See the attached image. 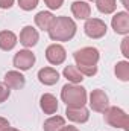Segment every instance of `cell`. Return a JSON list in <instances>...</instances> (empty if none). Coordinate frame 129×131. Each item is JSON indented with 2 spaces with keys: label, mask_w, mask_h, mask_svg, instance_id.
Here are the masks:
<instances>
[{
  "label": "cell",
  "mask_w": 129,
  "mask_h": 131,
  "mask_svg": "<svg viewBox=\"0 0 129 131\" xmlns=\"http://www.w3.org/2000/svg\"><path fill=\"white\" fill-rule=\"evenodd\" d=\"M73 60L76 67L84 76H94L97 73V63L100 60V52L97 47L87 46L82 49H78L73 53Z\"/></svg>",
  "instance_id": "6da1fadb"
},
{
  "label": "cell",
  "mask_w": 129,
  "mask_h": 131,
  "mask_svg": "<svg viewBox=\"0 0 129 131\" xmlns=\"http://www.w3.org/2000/svg\"><path fill=\"white\" fill-rule=\"evenodd\" d=\"M78 31V26L74 23V20L71 17H67V15H59V17H55L50 29L47 31L49 37L52 41H70Z\"/></svg>",
  "instance_id": "7a4b0ae2"
},
{
  "label": "cell",
  "mask_w": 129,
  "mask_h": 131,
  "mask_svg": "<svg viewBox=\"0 0 129 131\" xmlns=\"http://www.w3.org/2000/svg\"><path fill=\"white\" fill-rule=\"evenodd\" d=\"M61 99L67 107H84L88 101V95L81 84L67 82L61 89Z\"/></svg>",
  "instance_id": "3957f363"
},
{
  "label": "cell",
  "mask_w": 129,
  "mask_h": 131,
  "mask_svg": "<svg viewBox=\"0 0 129 131\" xmlns=\"http://www.w3.org/2000/svg\"><path fill=\"white\" fill-rule=\"evenodd\" d=\"M103 119L112 128H122L125 131H129V117L126 111L120 107H111L109 105L103 111Z\"/></svg>",
  "instance_id": "277c9868"
},
{
  "label": "cell",
  "mask_w": 129,
  "mask_h": 131,
  "mask_svg": "<svg viewBox=\"0 0 129 131\" xmlns=\"http://www.w3.org/2000/svg\"><path fill=\"white\" fill-rule=\"evenodd\" d=\"M106 31H108V26L103 20L96 18V17H90L88 20H85L84 32L87 37H90L93 40H99V38H103L106 35Z\"/></svg>",
  "instance_id": "5b68a950"
},
{
  "label": "cell",
  "mask_w": 129,
  "mask_h": 131,
  "mask_svg": "<svg viewBox=\"0 0 129 131\" xmlns=\"http://www.w3.org/2000/svg\"><path fill=\"white\" fill-rule=\"evenodd\" d=\"M36 58H35V53H32V50L29 49H23V50H18L15 55H14V60H12V64L17 70L20 72H26L29 69H32L35 64Z\"/></svg>",
  "instance_id": "8992f818"
},
{
  "label": "cell",
  "mask_w": 129,
  "mask_h": 131,
  "mask_svg": "<svg viewBox=\"0 0 129 131\" xmlns=\"http://www.w3.org/2000/svg\"><path fill=\"white\" fill-rule=\"evenodd\" d=\"M87 102L90 104V108H91L93 111H96V113H103V111L109 107V98H108V95H106L102 89L93 90V92L90 93Z\"/></svg>",
  "instance_id": "52a82bcc"
},
{
  "label": "cell",
  "mask_w": 129,
  "mask_h": 131,
  "mask_svg": "<svg viewBox=\"0 0 129 131\" xmlns=\"http://www.w3.org/2000/svg\"><path fill=\"white\" fill-rule=\"evenodd\" d=\"M67 58V50L62 44L59 43H52L46 49V60L52 66H61Z\"/></svg>",
  "instance_id": "ba28073f"
},
{
  "label": "cell",
  "mask_w": 129,
  "mask_h": 131,
  "mask_svg": "<svg viewBox=\"0 0 129 131\" xmlns=\"http://www.w3.org/2000/svg\"><path fill=\"white\" fill-rule=\"evenodd\" d=\"M111 28L117 35H128L129 34V14L126 11H119L111 18Z\"/></svg>",
  "instance_id": "9c48e42d"
},
{
  "label": "cell",
  "mask_w": 129,
  "mask_h": 131,
  "mask_svg": "<svg viewBox=\"0 0 129 131\" xmlns=\"http://www.w3.org/2000/svg\"><path fill=\"white\" fill-rule=\"evenodd\" d=\"M3 82L9 90H20L24 87L26 78L20 70H9V72H6V75L3 78Z\"/></svg>",
  "instance_id": "30bf717a"
},
{
  "label": "cell",
  "mask_w": 129,
  "mask_h": 131,
  "mask_svg": "<svg viewBox=\"0 0 129 131\" xmlns=\"http://www.w3.org/2000/svg\"><path fill=\"white\" fill-rule=\"evenodd\" d=\"M65 117L74 124H85L90 119V110L84 107H67Z\"/></svg>",
  "instance_id": "8fae6325"
},
{
  "label": "cell",
  "mask_w": 129,
  "mask_h": 131,
  "mask_svg": "<svg viewBox=\"0 0 129 131\" xmlns=\"http://www.w3.org/2000/svg\"><path fill=\"white\" fill-rule=\"evenodd\" d=\"M40 41V34L33 26H24L20 32V43L26 47L31 49L33 46H36Z\"/></svg>",
  "instance_id": "7c38bea8"
},
{
  "label": "cell",
  "mask_w": 129,
  "mask_h": 131,
  "mask_svg": "<svg viewBox=\"0 0 129 131\" xmlns=\"http://www.w3.org/2000/svg\"><path fill=\"white\" fill-rule=\"evenodd\" d=\"M71 14L78 20H88L91 17V6L85 0H76L71 3Z\"/></svg>",
  "instance_id": "4fadbf2b"
},
{
  "label": "cell",
  "mask_w": 129,
  "mask_h": 131,
  "mask_svg": "<svg viewBox=\"0 0 129 131\" xmlns=\"http://www.w3.org/2000/svg\"><path fill=\"white\" fill-rule=\"evenodd\" d=\"M38 81L43 85H55L59 81V72L53 67H43L38 70Z\"/></svg>",
  "instance_id": "5bb4252c"
},
{
  "label": "cell",
  "mask_w": 129,
  "mask_h": 131,
  "mask_svg": "<svg viewBox=\"0 0 129 131\" xmlns=\"http://www.w3.org/2000/svg\"><path fill=\"white\" fill-rule=\"evenodd\" d=\"M40 108L43 110L44 114H55L58 111V99L56 96H53L52 93H44L40 98Z\"/></svg>",
  "instance_id": "9a60e30c"
},
{
  "label": "cell",
  "mask_w": 129,
  "mask_h": 131,
  "mask_svg": "<svg viewBox=\"0 0 129 131\" xmlns=\"http://www.w3.org/2000/svg\"><path fill=\"white\" fill-rule=\"evenodd\" d=\"M53 20H55V15H53L52 11H40L35 15V25H36V28L41 29V31H46V32L50 29Z\"/></svg>",
  "instance_id": "2e32d148"
},
{
  "label": "cell",
  "mask_w": 129,
  "mask_h": 131,
  "mask_svg": "<svg viewBox=\"0 0 129 131\" xmlns=\"http://www.w3.org/2000/svg\"><path fill=\"white\" fill-rule=\"evenodd\" d=\"M18 43L17 35L12 31H0V49L5 52L12 50Z\"/></svg>",
  "instance_id": "e0dca14e"
},
{
  "label": "cell",
  "mask_w": 129,
  "mask_h": 131,
  "mask_svg": "<svg viewBox=\"0 0 129 131\" xmlns=\"http://www.w3.org/2000/svg\"><path fill=\"white\" fill-rule=\"evenodd\" d=\"M62 76L70 84H81L84 81V75L79 72V69L76 66H73V64L65 66L64 70H62Z\"/></svg>",
  "instance_id": "ac0fdd59"
},
{
  "label": "cell",
  "mask_w": 129,
  "mask_h": 131,
  "mask_svg": "<svg viewBox=\"0 0 129 131\" xmlns=\"http://www.w3.org/2000/svg\"><path fill=\"white\" fill-rule=\"evenodd\" d=\"M65 125V119L62 116L58 114H52L50 117H47L43 124V130L44 131H59Z\"/></svg>",
  "instance_id": "d6986e66"
},
{
  "label": "cell",
  "mask_w": 129,
  "mask_h": 131,
  "mask_svg": "<svg viewBox=\"0 0 129 131\" xmlns=\"http://www.w3.org/2000/svg\"><path fill=\"white\" fill-rule=\"evenodd\" d=\"M96 8L100 14H114L117 9V0H96Z\"/></svg>",
  "instance_id": "ffe728a7"
},
{
  "label": "cell",
  "mask_w": 129,
  "mask_h": 131,
  "mask_svg": "<svg viewBox=\"0 0 129 131\" xmlns=\"http://www.w3.org/2000/svg\"><path fill=\"white\" fill-rule=\"evenodd\" d=\"M114 73H115L117 79H120L123 82H128L129 81V63L126 60L119 61L115 64V67H114Z\"/></svg>",
  "instance_id": "44dd1931"
},
{
  "label": "cell",
  "mask_w": 129,
  "mask_h": 131,
  "mask_svg": "<svg viewBox=\"0 0 129 131\" xmlns=\"http://www.w3.org/2000/svg\"><path fill=\"white\" fill-rule=\"evenodd\" d=\"M18 2V6L23 9V11H32L38 6V2L40 0H17Z\"/></svg>",
  "instance_id": "7402d4cb"
},
{
  "label": "cell",
  "mask_w": 129,
  "mask_h": 131,
  "mask_svg": "<svg viewBox=\"0 0 129 131\" xmlns=\"http://www.w3.org/2000/svg\"><path fill=\"white\" fill-rule=\"evenodd\" d=\"M44 5L49 8V11H56L64 5V0H44Z\"/></svg>",
  "instance_id": "603a6c76"
},
{
  "label": "cell",
  "mask_w": 129,
  "mask_h": 131,
  "mask_svg": "<svg viewBox=\"0 0 129 131\" xmlns=\"http://www.w3.org/2000/svg\"><path fill=\"white\" fill-rule=\"evenodd\" d=\"M9 96H11V90L5 85V82H0V104L6 102Z\"/></svg>",
  "instance_id": "cb8c5ba5"
},
{
  "label": "cell",
  "mask_w": 129,
  "mask_h": 131,
  "mask_svg": "<svg viewBox=\"0 0 129 131\" xmlns=\"http://www.w3.org/2000/svg\"><path fill=\"white\" fill-rule=\"evenodd\" d=\"M128 44H129V37L128 35H125V38L122 40V46H120V49H122V55L128 60L129 58V49H128Z\"/></svg>",
  "instance_id": "d4e9b609"
},
{
  "label": "cell",
  "mask_w": 129,
  "mask_h": 131,
  "mask_svg": "<svg viewBox=\"0 0 129 131\" xmlns=\"http://www.w3.org/2000/svg\"><path fill=\"white\" fill-rule=\"evenodd\" d=\"M12 5H14V0H0L2 9H9V8H12Z\"/></svg>",
  "instance_id": "484cf974"
},
{
  "label": "cell",
  "mask_w": 129,
  "mask_h": 131,
  "mask_svg": "<svg viewBox=\"0 0 129 131\" xmlns=\"http://www.w3.org/2000/svg\"><path fill=\"white\" fill-rule=\"evenodd\" d=\"M9 127V121L6 117H0V131H5Z\"/></svg>",
  "instance_id": "4316f807"
},
{
  "label": "cell",
  "mask_w": 129,
  "mask_h": 131,
  "mask_svg": "<svg viewBox=\"0 0 129 131\" xmlns=\"http://www.w3.org/2000/svg\"><path fill=\"white\" fill-rule=\"evenodd\" d=\"M59 131H79V130H78L74 125H64V127H62Z\"/></svg>",
  "instance_id": "83f0119b"
},
{
  "label": "cell",
  "mask_w": 129,
  "mask_h": 131,
  "mask_svg": "<svg viewBox=\"0 0 129 131\" xmlns=\"http://www.w3.org/2000/svg\"><path fill=\"white\" fill-rule=\"evenodd\" d=\"M5 131H20V130H17V128H12V127L9 125V127H8V128H6Z\"/></svg>",
  "instance_id": "f1b7e54d"
},
{
  "label": "cell",
  "mask_w": 129,
  "mask_h": 131,
  "mask_svg": "<svg viewBox=\"0 0 129 131\" xmlns=\"http://www.w3.org/2000/svg\"><path fill=\"white\" fill-rule=\"evenodd\" d=\"M122 2H123V6H125V8H128L129 5H128V0H122Z\"/></svg>",
  "instance_id": "f546056e"
},
{
  "label": "cell",
  "mask_w": 129,
  "mask_h": 131,
  "mask_svg": "<svg viewBox=\"0 0 129 131\" xmlns=\"http://www.w3.org/2000/svg\"><path fill=\"white\" fill-rule=\"evenodd\" d=\"M87 2H96V0H87Z\"/></svg>",
  "instance_id": "4dcf8cb0"
}]
</instances>
